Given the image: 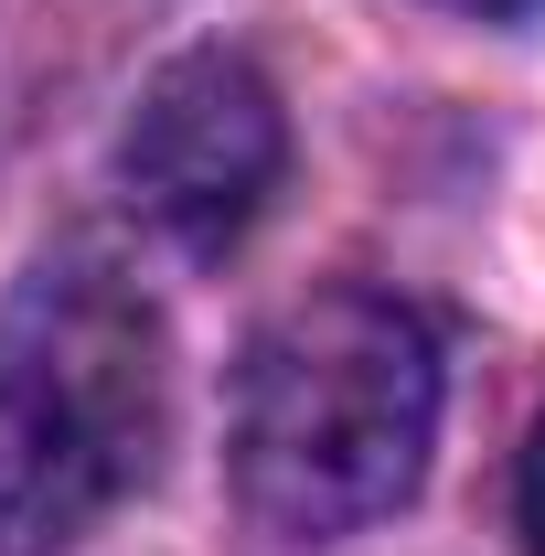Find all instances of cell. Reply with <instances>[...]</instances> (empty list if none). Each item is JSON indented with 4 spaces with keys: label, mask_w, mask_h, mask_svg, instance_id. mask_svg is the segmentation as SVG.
I'll list each match as a JSON object with an SVG mask.
<instances>
[{
    "label": "cell",
    "mask_w": 545,
    "mask_h": 556,
    "mask_svg": "<svg viewBox=\"0 0 545 556\" xmlns=\"http://www.w3.org/2000/svg\"><path fill=\"white\" fill-rule=\"evenodd\" d=\"M439 439V343L385 289L278 311L236 364V492L300 546L385 525Z\"/></svg>",
    "instance_id": "cell-1"
},
{
    "label": "cell",
    "mask_w": 545,
    "mask_h": 556,
    "mask_svg": "<svg viewBox=\"0 0 545 556\" xmlns=\"http://www.w3.org/2000/svg\"><path fill=\"white\" fill-rule=\"evenodd\" d=\"M172 364L118 268H33L0 311V556H43L161 471Z\"/></svg>",
    "instance_id": "cell-2"
},
{
    "label": "cell",
    "mask_w": 545,
    "mask_h": 556,
    "mask_svg": "<svg viewBox=\"0 0 545 556\" xmlns=\"http://www.w3.org/2000/svg\"><path fill=\"white\" fill-rule=\"evenodd\" d=\"M278 161H289V118H278L268 75L246 54H182L139 86L129 129H118V182L129 204L172 236V247H236L278 193Z\"/></svg>",
    "instance_id": "cell-3"
},
{
    "label": "cell",
    "mask_w": 545,
    "mask_h": 556,
    "mask_svg": "<svg viewBox=\"0 0 545 556\" xmlns=\"http://www.w3.org/2000/svg\"><path fill=\"white\" fill-rule=\"evenodd\" d=\"M514 525H524V546L545 556V428L524 439V471H514Z\"/></svg>",
    "instance_id": "cell-4"
},
{
    "label": "cell",
    "mask_w": 545,
    "mask_h": 556,
    "mask_svg": "<svg viewBox=\"0 0 545 556\" xmlns=\"http://www.w3.org/2000/svg\"><path fill=\"white\" fill-rule=\"evenodd\" d=\"M449 11H481V22H514V11H535V0H449Z\"/></svg>",
    "instance_id": "cell-5"
}]
</instances>
